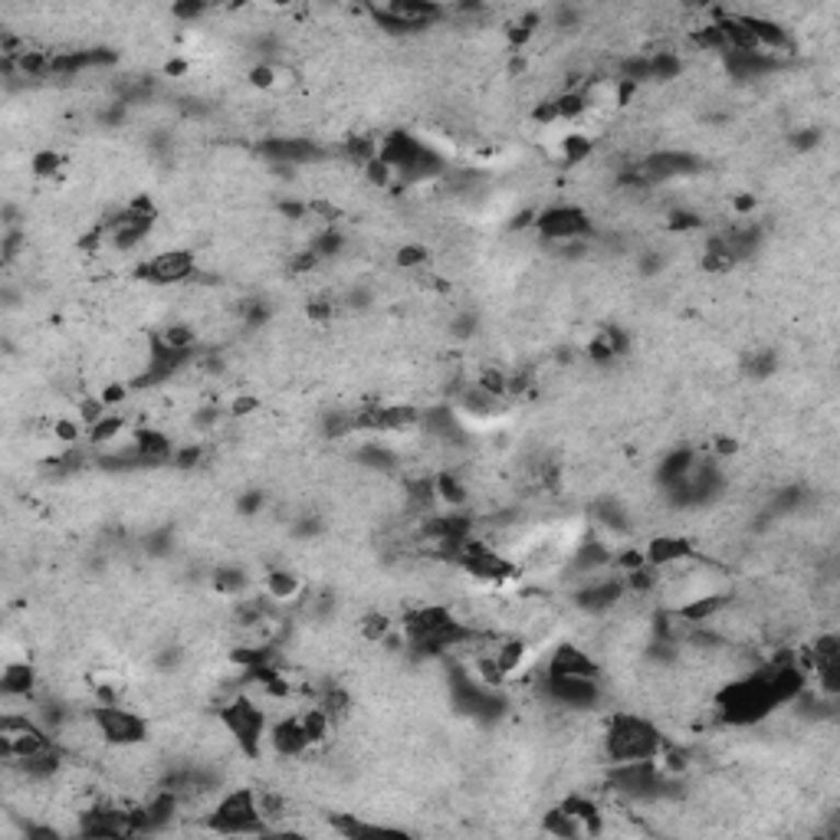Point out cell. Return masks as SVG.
I'll return each instance as SVG.
<instances>
[{
  "mask_svg": "<svg viewBox=\"0 0 840 840\" xmlns=\"http://www.w3.org/2000/svg\"><path fill=\"white\" fill-rule=\"evenodd\" d=\"M536 230L552 243H578L591 233V220L582 207H549L536 217Z\"/></svg>",
  "mask_w": 840,
  "mask_h": 840,
  "instance_id": "7",
  "label": "cell"
},
{
  "mask_svg": "<svg viewBox=\"0 0 840 840\" xmlns=\"http://www.w3.org/2000/svg\"><path fill=\"white\" fill-rule=\"evenodd\" d=\"M164 72H168V76H184V72H187V62H184V59H171V62L164 66Z\"/></svg>",
  "mask_w": 840,
  "mask_h": 840,
  "instance_id": "14",
  "label": "cell"
},
{
  "mask_svg": "<svg viewBox=\"0 0 840 840\" xmlns=\"http://www.w3.org/2000/svg\"><path fill=\"white\" fill-rule=\"evenodd\" d=\"M394 260H398V266H401V269H417V266H424V263H427V250H424V246H417V243H414V246H401Z\"/></svg>",
  "mask_w": 840,
  "mask_h": 840,
  "instance_id": "12",
  "label": "cell"
},
{
  "mask_svg": "<svg viewBox=\"0 0 840 840\" xmlns=\"http://www.w3.org/2000/svg\"><path fill=\"white\" fill-rule=\"evenodd\" d=\"M545 831H549V835H555V838H582V835H585V831H582V825H578V818H572L565 808H559V812L545 815Z\"/></svg>",
  "mask_w": 840,
  "mask_h": 840,
  "instance_id": "11",
  "label": "cell"
},
{
  "mask_svg": "<svg viewBox=\"0 0 840 840\" xmlns=\"http://www.w3.org/2000/svg\"><path fill=\"white\" fill-rule=\"evenodd\" d=\"M664 749V736L657 733L654 723L634 716V713H618L605 726V756L611 766L621 762H651Z\"/></svg>",
  "mask_w": 840,
  "mask_h": 840,
  "instance_id": "1",
  "label": "cell"
},
{
  "mask_svg": "<svg viewBox=\"0 0 840 840\" xmlns=\"http://www.w3.org/2000/svg\"><path fill=\"white\" fill-rule=\"evenodd\" d=\"M207 7L204 3H177L174 7V16H181V20H194V16H200Z\"/></svg>",
  "mask_w": 840,
  "mask_h": 840,
  "instance_id": "13",
  "label": "cell"
},
{
  "mask_svg": "<svg viewBox=\"0 0 840 840\" xmlns=\"http://www.w3.org/2000/svg\"><path fill=\"white\" fill-rule=\"evenodd\" d=\"M135 276H138L141 283L154 286V289H158V286H181V283H187V279L197 276V260H194L191 250H161V253L148 256V260L135 269Z\"/></svg>",
  "mask_w": 840,
  "mask_h": 840,
  "instance_id": "5",
  "label": "cell"
},
{
  "mask_svg": "<svg viewBox=\"0 0 840 840\" xmlns=\"http://www.w3.org/2000/svg\"><path fill=\"white\" fill-rule=\"evenodd\" d=\"M269 746L279 759H299L306 749H312L299 716H283L279 723L269 726Z\"/></svg>",
  "mask_w": 840,
  "mask_h": 840,
  "instance_id": "8",
  "label": "cell"
},
{
  "mask_svg": "<svg viewBox=\"0 0 840 840\" xmlns=\"http://www.w3.org/2000/svg\"><path fill=\"white\" fill-rule=\"evenodd\" d=\"M549 674H555V677H598V664H595L585 651L565 644V647H559V651L552 654Z\"/></svg>",
  "mask_w": 840,
  "mask_h": 840,
  "instance_id": "9",
  "label": "cell"
},
{
  "mask_svg": "<svg viewBox=\"0 0 840 840\" xmlns=\"http://www.w3.org/2000/svg\"><path fill=\"white\" fill-rule=\"evenodd\" d=\"M92 716L105 746L112 749H138L148 739V723L131 710H122L115 703H99L92 706Z\"/></svg>",
  "mask_w": 840,
  "mask_h": 840,
  "instance_id": "4",
  "label": "cell"
},
{
  "mask_svg": "<svg viewBox=\"0 0 840 840\" xmlns=\"http://www.w3.org/2000/svg\"><path fill=\"white\" fill-rule=\"evenodd\" d=\"M299 578L292 575V572H269L266 575V582H263V591H266V598L273 601V605H286V601H292L296 595H299Z\"/></svg>",
  "mask_w": 840,
  "mask_h": 840,
  "instance_id": "10",
  "label": "cell"
},
{
  "mask_svg": "<svg viewBox=\"0 0 840 840\" xmlns=\"http://www.w3.org/2000/svg\"><path fill=\"white\" fill-rule=\"evenodd\" d=\"M207 828H210L214 835H256V831H266V821H263L256 792H246V789L227 792V795L210 808Z\"/></svg>",
  "mask_w": 840,
  "mask_h": 840,
  "instance_id": "3",
  "label": "cell"
},
{
  "mask_svg": "<svg viewBox=\"0 0 840 840\" xmlns=\"http://www.w3.org/2000/svg\"><path fill=\"white\" fill-rule=\"evenodd\" d=\"M375 20L384 26V30H394V33H417L430 23H437L444 16V7L440 3H427V0H394L388 7H375L371 10Z\"/></svg>",
  "mask_w": 840,
  "mask_h": 840,
  "instance_id": "6",
  "label": "cell"
},
{
  "mask_svg": "<svg viewBox=\"0 0 840 840\" xmlns=\"http://www.w3.org/2000/svg\"><path fill=\"white\" fill-rule=\"evenodd\" d=\"M220 726L227 729V736L237 743V749L246 759H256L263 749V736L269 733V716L256 700L240 693L237 700L220 706Z\"/></svg>",
  "mask_w": 840,
  "mask_h": 840,
  "instance_id": "2",
  "label": "cell"
}]
</instances>
